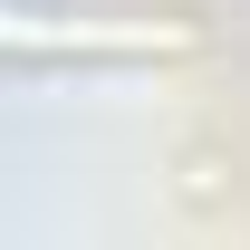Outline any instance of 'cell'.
Instances as JSON below:
<instances>
[{
	"label": "cell",
	"instance_id": "cell-1",
	"mask_svg": "<svg viewBox=\"0 0 250 250\" xmlns=\"http://www.w3.org/2000/svg\"><path fill=\"white\" fill-rule=\"evenodd\" d=\"M0 39H10V58H183V48H202V29L192 20H116V10H10L0 20Z\"/></svg>",
	"mask_w": 250,
	"mask_h": 250
}]
</instances>
